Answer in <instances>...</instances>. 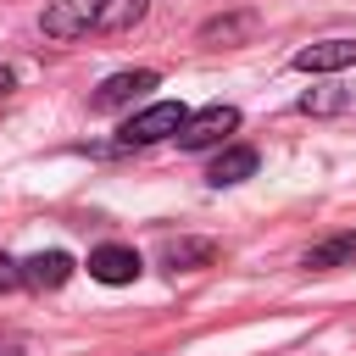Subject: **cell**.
<instances>
[{
	"label": "cell",
	"mask_w": 356,
	"mask_h": 356,
	"mask_svg": "<svg viewBox=\"0 0 356 356\" xmlns=\"http://www.w3.org/2000/svg\"><path fill=\"white\" fill-rule=\"evenodd\" d=\"M295 67H300V72H345V67H356V39L306 44V50H295Z\"/></svg>",
	"instance_id": "6"
},
{
	"label": "cell",
	"mask_w": 356,
	"mask_h": 356,
	"mask_svg": "<svg viewBox=\"0 0 356 356\" xmlns=\"http://www.w3.org/2000/svg\"><path fill=\"white\" fill-rule=\"evenodd\" d=\"M250 172H256V150H250V145H228V150L206 167V178H211L217 189H222V184H245Z\"/></svg>",
	"instance_id": "9"
},
{
	"label": "cell",
	"mask_w": 356,
	"mask_h": 356,
	"mask_svg": "<svg viewBox=\"0 0 356 356\" xmlns=\"http://www.w3.org/2000/svg\"><path fill=\"white\" fill-rule=\"evenodd\" d=\"M67 278H72V256H67V250H39V256L22 261V284L39 289V295H44V289H61Z\"/></svg>",
	"instance_id": "7"
},
{
	"label": "cell",
	"mask_w": 356,
	"mask_h": 356,
	"mask_svg": "<svg viewBox=\"0 0 356 356\" xmlns=\"http://www.w3.org/2000/svg\"><path fill=\"white\" fill-rule=\"evenodd\" d=\"M11 83H17V78H11V67H6V61H0V100H6V95H11Z\"/></svg>",
	"instance_id": "14"
},
{
	"label": "cell",
	"mask_w": 356,
	"mask_h": 356,
	"mask_svg": "<svg viewBox=\"0 0 356 356\" xmlns=\"http://www.w3.org/2000/svg\"><path fill=\"white\" fill-rule=\"evenodd\" d=\"M345 106H350V95H345L339 83H328V89H306V95H300V111H306V117H328V111H345Z\"/></svg>",
	"instance_id": "11"
},
{
	"label": "cell",
	"mask_w": 356,
	"mask_h": 356,
	"mask_svg": "<svg viewBox=\"0 0 356 356\" xmlns=\"http://www.w3.org/2000/svg\"><path fill=\"white\" fill-rule=\"evenodd\" d=\"M150 11V0H50L44 33L50 39H89V33H122Z\"/></svg>",
	"instance_id": "1"
},
{
	"label": "cell",
	"mask_w": 356,
	"mask_h": 356,
	"mask_svg": "<svg viewBox=\"0 0 356 356\" xmlns=\"http://www.w3.org/2000/svg\"><path fill=\"white\" fill-rule=\"evenodd\" d=\"M139 250L134 245H100V250H89V278H100V284H134L139 278Z\"/></svg>",
	"instance_id": "5"
},
{
	"label": "cell",
	"mask_w": 356,
	"mask_h": 356,
	"mask_svg": "<svg viewBox=\"0 0 356 356\" xmlns=\"http://www.w3.org/2000/svg\"><path fill=\"white\" fill-rule=\"evenodd\" d=\"M17 284H22V261H11V256L0 250V295H11Z\"/></svg>",
	"instance_id": "13"
},
{
	"label": "cell",
	"mask_w": 356,
	"mask_h": 356,
	"mask_svg": "<svg viewBox=\"0 0 356 356\" xmlns=\"http://www.w3.org/2000/svg\"><path fill=\"white\" fill-rule=\"evenodd\" d=\"M345 261H356V228L328 234L323 245H312V250L300 256V267H306V273H328V267H345Z\"/></svg>",
	"instance_id": "8"
},
{
	"label": "cell",
	"mask_w": 356,
	"mask_h": 356,
	"mask_svg": "<svg viewBox=\"0 0 356 356\" xmlns=\"http://www.w3.org/2000/svg\"><path fill=\"white\" fill-rule=\"evenodd\" d=\"M234 128H239V111L217 100V106H206V111H189V122L178 128V145H184V150H211V145H222Z\"/></svg>",
	"instance_id": "3"
},
{
	"label": "cell",
	"mask_w": 356,
	"mask_h": 356,
	"mask_svg": "<svg viewBox=\"0 0 356 356\" xmlns=\"http://www.w3.org/2000/svg\"><path fill=\"white\" fill-rule=\"evenodd\" d=\"M0 356H28L22 345H11V339H0Z\"/></svg>",
	"instance_id": "15"
},
{
	"label": "cell",
	"mask_w": 356,
	"mask_h": 356,
	"mask_svg": "<svg viewBox=\"0 0 356 356\" xmlns=\"http://www.w3.org/2000/svg\"><path fill=\"white\" fill-rule=\"evenodd\" d=\"M156 83H161V78H156L150 67H134V72H111V78H106V83L89 95V106H95V111H117V106H134V100H139L145 89H156Z\"/></svg>",
	"instance_id": "4"
},
{
	"label": "cell",
	"mask_w": 356,
	"mask_h": 356,
	"mask_svg": "<svg viewBox=\"0 0 356 356\" xmlns=\"http://www.w3.org/2000/svg\"><path fill=\"white\" fill-rule=\"evenodd\" d=\"M189 122V111L178 106V100H150L145 111H134L128 122H122V145L134 150V145H161V139H178V128Z\"/></svg>",
	"instance_id": "2"
},
{
	"label": "cell",
	"mask_w": 356,
	"mask_h": 356,
	"mask_svg": "<svg viewBox=\"0 0 356 356\" xmlns=\"http://www.w3.org/2000/svg\"><path fill=\"white\" fill-rule=\"evenodd\" d=\"M211 256H217L211 239H172V245L161 250V261H167L172 273H195V267H206Z\"/></svg>",
	"instance_id": "10"
},
{
	"label": "cell",
	"mask_w": 356,
	"mask_h": 356,
	"mask_svg": "<svg viewBox=\"0 0 356 356\" xmlns=\"http://www.w3.org/2000/svg\"><path fill=\"white\" fill-rule=\"evenodd\" d=\"M250 28H256V17H245V11H239V17H211V22L200 28V39L217 44V39H239V33H250Z\"/></svg>",
	"instance_id": "12"
}]
</instances>
